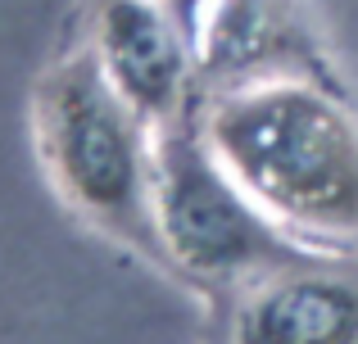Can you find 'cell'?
Returning <instances> with one entry per match:
<instances>
[{
	"mask_svg": "<svg viewBox=\"0 0 358 344\" xmlns=\"http://www.w3.org/2000/svg\"><path fill=\"white\" fill-rule=\"evenodd\" d=\"M204 136L268 218L336 245H358V114L299 77L227 87Z\"/></svg>",
	"mask_w": 358,
	"mask_h": 344,
	"instance_id": "obj_1",
	"label": "cell"
},
{
	"mask_svg": "<svg viewBox=\"0 0 358 344\" xmlns=\"http://www.w3.org/2000/svg\"><path fill=\"white\" fill-rule=\"evenodd\" d=\"M36 145L55 190L109 236L159 254L155 136L118 96L96 50L59 59L36 87Z\"/></svg>",
	"mask_w": 358,
	"mask_h": 344,
	"instance_id": "obj_2",
	"label": "cell"
},
{
	"mask_svg": "<svg viewBox=\"0 0 358 344\" xmlns=\"http://www.w3.org/2000/svg\"><path fill=\"white\" fill-rule=\"evenodd\" d=\"M155 231L159 249L209 285L259 281L299 258L213 154L204 127L186 123L155 132Z\"/></svg>",
	"mask_w": 358,
	"mask_h": 344,
	"instance_id": "obj_3",
	"label": "cell"
},
{
	"mask_svg": "<svg viewBox=\"0 0 358 344\" xmlns=\"http://www.w3.org/2000/svg\"><path fill=\"white\" fill-rule=\"evenodd\" d=\"M91 50L118 96L155 132L182 123L195 77V50L182 18L159 0H100Z\"/></svg>",
	"mask_w": 358,
	"mask_h": 344,
	"instance_id": "obj_4",
	"label": "cell"
},
{
	"mask_svg": "<svg viewBox=\"0 0 358 344\" xmlns=\"http://www.w3.org/2000/svg\"><path fill=\"white\" fill-rule=\"evenodd\" d=\"M231 344H358V267L295 258L250 281Z\"/></svg>",
	"mask_w": 358,
	"mask_h": 344,
	"instance_id": "obj_5",
	"label": "cell"
}]
</instances>
